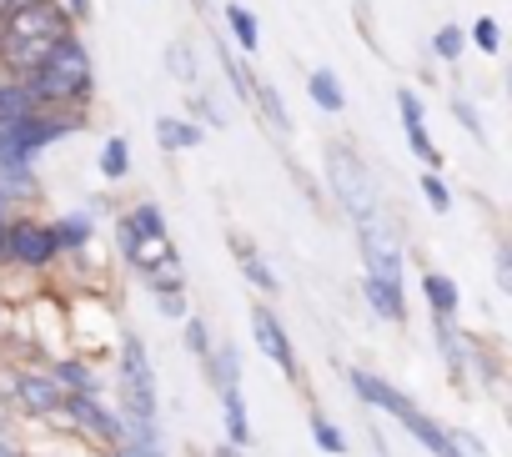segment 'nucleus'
Instances as JSON below:
<instances>
[{
    "label": "nucleus",
    "instance_id": "obj_1",
    "mask_svg": "<svg viewBox=\"0 0 512 457\" xmlns=\"http://www.w3.org/2000/svg\"><path fill=\"white\" fill-rule=\"evenodd\" d=\"M66 36H71V26H66V11L56 0H26V6L11 11L6 26H0V66L16 81H26Z\"/></svg>",
    "mask_w": 512,
    "mask_h": 457
},
{
    "label": "nucleus",
    "instance_id": "obj_2",
    "mask_svg": "<svg viewBox=\"0 0 512 457\" xmlns=\"http://www.w3.org/2000/svg\"><path fill=\"white\" fill-rule=\"evenodd\" d=\"M26 86H31V96H36V106H71V101H86L91 96V56H86V46L76 41V36H66L31 76H26Z\"/></svg>",
    "mask_w": 512,
    "mask_h": 457
},
{
    "label": "nucleus",
    "instance_id": "obj_3",
    "mask_svg": "<svg viewBox=\"0 0 512 457\" xmlns=\"http://www.w3.org/2000/svg\"><path fill=\"white\" fill-rule=\"evenodd\" d=\"M352 387H357V392H362L372 407L392 412V417H397V422H402V427H407V432H412V437L427 447V452H437V457H457V447H452V432H442V427H437L427 412H417V407H412V402H407L397 387H387L382 377H372V372H357V367H352Z\"/></svg>",
    "mask_w": 512,
    "mask_h": 457
},
{
    "label": "nucleus",
    "instance_id": "obj_4",
    "mask_svg": "<svg viewBox=\"0 0 512 457\" xmlns=\"http://www.w3.org/2000/svg\"><path fill=\"white\" fill-rule=\"evenodd\" d=\"M121 392H126V412H131V422H151V417H156L151 362H146V347H141L136 337H126V347H121Z\"/></svg>",
    "mask_w": 512,
    "mask_h": 457
},
{
    "label": "nucleus",
    "instance_id": "obj_5",
    "mask_svg": "<svg viewBox=\"0 0 512 457\" xmlns=\"http://www.w3.org/2000/svg\"><path fill=\"white\" fill-rule=\"evenodd\" d=\"M76 121L66 116V111H56V106H36L31 116H21V121H11V141H16V151L21 156H36L46 141H56V136H66Z\"/></svg>",
    "mask_w": 512,
    "mask_h": 457
},
{
    "label": "nucleus",
    "instance_id": "obj_6",
    "mask_svg": "<svg viewBox=\"0 0 512 457\" xmlns=\"http://www.w3.org/2000/svg\"><path fill=\"white\" fill-rule=\"evenodd\" d=\"M332 181H337V196L347 201V211H357V221H377V201L367 191V176L347 151H332Z\"/></svg>",
    "mask_w": 512,
    "mask_h": 457
},
{
    "label": "nucleus",
    "instance_id": "obj_7",
    "mask_svg": "<svg viewBox=\"0 0 512 457\" xmlns=\"http://www.w3.org/2000/svg\"><path fill=\"white\" fill-rule=\"evenodd\" d=\"M6 252H11V262H26V267H46L61 247H56V237H51V226H36V221H16V226H6Z\"/></svg>",
    "mask_w": 512,
    "mask_h": 457
},
{
    "label": "nucleus",
    "instance_id": "obj_8",
    "mask_svg": "<svg viewBox=\"0 0 512 457\" xmlns=\"http://www.w3.org/2000/svg\"><path fill=\"white\" fill-rule=\"evenodd\" d=\"M362 252H367V277H382V282L402 287V252L377 221H362Z\"/></svg>",
    "mask_w": 512,
    "mask_h": 457
},
{
    "label": "nucleus",
    "instance_id": "obj_9",
    "mask_svg": "<svg viewBox=\"0 0 512 457\" xmlns=\"http://www.w3.org/2000/svg\"><path fill=\"white\" fill-rule=\"evenodd\" d=\"M251 332H256V342H262V352L287 372V377H297V352H292V342H287V332H282V322L267 312V307H256L251 312Z\"/></svg>",
    "mask_w": 512,
    "mask_h": 457
},
{
    "label": "nucleus",
    "instance_id": "obj_10",
    "mask_svg": "<svg viewBox=\"0 0 512 457\" xmlns=\"http://www.w3.org/2000/svg\"><path fill=\"white\" fill-rule=\"evenodd\" d=\"M66 407H71V417H76L81 427H91L101 442H121V437H126L121 417H111V412H106L96 397H86V392H71V397H66Z\"/></svg>",
    "mask_w": 512,
    "mask_h": 457
},
{
    "label": "nucleus",
    "instance_id": "obj_11",
    "mask_svg": "<svg viewBox=\"0 0 512 457\" xmlns=\"http://www.w3.org/2000/svg\"><path fill=\"white\" fill-rule=\"evenodd\" d=\"M21 402L31 412H61L66 407V387L56 377H21Z\"/></svg>",
    "mask_w": 512,
    "mask_h": 457
},
{
    "label": "nucleus",
    "instance_id": "obj_12",
    "mask_svg": "<svg viewBox=\"0 0 512 457\" xmlns=\"http://www.w3.org/2000/svg\"><path fill=\"white\" fill-rule=\"evenodd\" d=\"M362 292H367V302L377 307V317H387V322H402V317H407V307H402V287H397V282L367 277V282H362Z\"/></svg>",
    "mask_w": 512,
    "mask_h": 457
},
{
    "label": "nucleus",
    "instance_id": "obj_13",
    "mask_svg": "<svg viewBox=\"0 0 512 457\" xmlns=\"http://www.w3.org/2000/svg\"><path fill=\"white\" fill-rule=\"evenodd\" d=\"M422 292H427V307H432L442 322L457 312V287H452L442 272H427V277H422Z\"/></svg>",
    "mask_w": 512,
    "mask_h": 457
},
{
    "label": "nucleus",
    "instance_id": "obj_14",
    "mask_svg": "<svg viewBox=\"0 0 512 457\" xmlns=\"http://www.w3.org/2000/svg\"><path fill=\"white\" fill-rule=\"evenodd\" d=\"M36 111V96L26 81H11V86H0V121H21Z\"/></svg>",
    "mask_w": 512,
    "mask_h": 457
},
{
    "label": "nucleus",
    "instance_id": "obj_15",
    "mask_svg": "<svg viewBox=\"0 0 512 457\" xmlns=\"http://www.w3.org/2000/svg\"><path fill=\"white\" fill-rule=\"evenodd\" d=\"M307 91H312V101H317L322 111H342V106H347V96H342V86H337L332 71H312V76H307Z\"/></svg>",
    "mask_w": 512,
    "mask_h": 457
},
{
    "label": "nucleus",
    "instance_id": "obj_16",
    "mask_svg": "<svg viewBox=\"0 0 512 457\" xmlns=\"http://www.w3.org/2000/svg\"><path fill=\"white\" fill-rule=\"evenodd\" d=\"M226 26L236 31V46H241V51H256L262 31H256V16H251L246 6H226Z\"/></svg>",
    "mask_w": 512,
    "mask_h": 457
},
{
    "label": "nucleus",
    "instance_id": "obj_17",
    "mask_svg": "<svg viewBox=\"0 0 512 457\" xmlns=\"http://www.w3.org/2000/svg\"><path fill=\"white\" fill-rule=\"evenodd\" d=\"M226 427H231V442H236V447L251 437V427H246V407H241V392H236V387H226Z\"/></svg>",
    "mask_w": 512,
    "mask_h": 457
},
{
    "label": "nucleus",
    "instance_id": "obj_18",
    "mask_svg": "<svg viewBox=\"0 0 512 457\" xmlns=\"http://www.w3.org/2000/svg\"><path fill=\"white\" fill-rule=\"evenodd\" d=\"M236 257H241V267H246V277H251L256 287H262V292H277V277H272L262 262H256V252H251L246 242H236Z\"/></svg>",
    "mask_w": 512,
    "mask_h": 457
},
{
    "label": "nucleus",
    "instance_id": "obj_19",
    "mask_svg": "<svg viewBox=\"0 0 512 457\" xmlns=\"http://www.w3.org/2000/svg\"><path fill=\"white\" fill-rule=\"evenodd\" d=\"M126 161H131L126 141H121V136H111V141H106V151H101V171H106V176H126V171H131Z\"/></svg>",
    "mask_w": 512,
    "mask_h": 457
},
{
    "label": "nucleus",
    "instance_id": "obj_20",
    "mask_svg": "<svg viewBox=\"0 0 512 457\" xmlns=\"http://www.w3.org/2000/svg\"><path fill=\"white\" fill-rule=\"evenodd\" d=\"M256 101H262V111L272 116L277 131H292V116H287V106H282V96H277L272 86H256Z\"/></svg>",
    "mask_w": 512,
    "mask_h": 457
},
{
    "label": "nucleus",
    "instance_id": "obj_21",
    "mask_svg": "<svg viewBox=\"0 0 512 457\" xmlns=\"http://www.w3.org/2000/svg\"><path fill=\"white\" fill-rule=\"evenodd\" d=\"M161 141H166L171 151H181V146H196V141H201V131H196V126H186V121H161Z\"/></svg>",
    "mask_w": 512,
    "mask_h": 457
},
{
    "label": "nucleus",
    "instance_id": "obj_22",
    "mask_svg": "<svg viewBox=\"0 0 512 457\" xmlns=\"http://www.w3.org/2000/svg\"><path fill=\"white\" fill-rule=\"evenodd\" d=\"M56 382H61V387H76V392H86V397H96V387H101V382H96L91 372H81V367H61Z\"/></svg>",
    "mask_w": 512,
    "mask_h": 457
},
{
    "label": "nucleus",
    "instance_id": "obj_23",
    "mask_svg": "<svg viewBox=\"0 0 512 457\" xmlns=\"http://www.w3.org/2000/svg\"><path fill=\"white\" fill-rule=\"evenodd\" d=\"M437 56H442V61H457V56H462V31H457V26H442V31H437Z\"/></svg>",
    "mask_w": 512,
    "mask_h": 457
},
{
    "label": "nucleus",
    "instance_id": "obj_24",
    "mask_svg": "<svg viewBox=\"0 0 512 457\" xmlns=\"http://www.w3.org/2000/svg\"><path fill=\"white\" fill-rule=\"evenodd\" d=\"M312 432H317V442H322L327 452H342V432H337L327 417H312Z\"/></svg>",
    "mask_w": 512,
    "mask_h": 457
},
{
    "label": "nucleus",
    "instance_id": "obj_25",
    "mask_svg": "<svg viewBox=\"0 0 512 457\" xmlns=\"http://www.w3.org/2000/svg\"><path fill=\"white\" fill-rule=\"evenodd\" d=\"M422 191H427V201H432V206H437V211H447V186H442V181H437V176H432V171H427V176H422Z\"/></svg>",
    "mask_w": 512,
    "mask_h": 457
},
{
    "label": "nucleus",
    "instance_id": "obj_26",
    "mask_svg": "<svg viewBox=\"0 0 512 457\" xmlns=\"http://www.w3.org/2000/svg\"><path fill=\"white\" fill-rule=\"evenodd\" d=\"M477 51H497V21H477Z\"/></svg>",
    "mask_w": 512,
    "mask_h": 457
},
{
    "label": "nucleus",
    "instance_id": "obj_27",
    "mask_svg": "<svg viewBox=\"0 0 512 457\" xmlns=\"http://www.w3.org/2000/svg\"><path fill=\"white\" fill-rule=\"evenodd\" d=\"M186 342H191L196 352H211V347H206V332H201V322H191V327H186Z\"/></svg>",
    "mask_w": 512,
    "mask_h": 457
},
{
    "label": "nucleus",
    "instance_id": "obj_28",
    "mask_svg": "<svg viewBox=\"0 0 512 457\" xmlns=\"http://www.w3.org/2000/svg\"><path fill=\"white\" fill-rule=\"evenodd\" d=\"M26 0H0V16H11V11H21Z\"/></svg>",
    "mask_w": 512,
    "mask_h": 457
},
{
    "label": "nucleus",
    "instance_id": "obj_29",
    "mask_svg": "<svg viewBox=\"0 0 512 457\" xmlns=\"http://www.w3.org/2000/svg\"><path fill=\"white\" fill-rule=\"evenodd\" d=\"M0 262H11V252H6V226H0Z\"/></svg>",
    "mask_w": 512,
    "mask_h": 457
},
{
    "label": "nucleus",
    "instance_id": "obj_30",
    "mask_svg": "<svg viewBox=\"0 0 512 457\" xmlns=\"http://www.w3.org/2000/svg\"><path fill=\"white\" fill-rule=\"evenodd\" d=\"M221 457H236V452H221Z\"/></svg>",
    "mask_w": 512,
    "mask_h": 457
}]
</instances>
